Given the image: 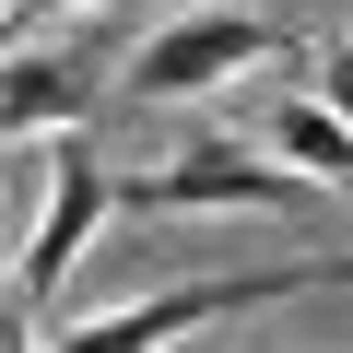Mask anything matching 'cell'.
<instances>
[{
  "label": "cell",
  "mask_w": 353,
  "mask_h": 353,
  "mask_svg": "<svg viewBox=\"0 0 353 353\" xmlns=\"http://www.w3.org/2000/svg\"><path fill=\"white\" fill-rule=\"evenodd\" d=\"M118 201H130L118 176H106L83 141H59V176L24 201V248H12V330H24V341H36V318L59 306V283L83 271V248L106 236V212H118Z\"/></svg>",
  "instance_id": "3957f363"
},
{
  "label": "cell",
  "mask_w": 353,
  "mask_h": 353,
  "mask_svg": "<svg viewBox=\"0 0 353 353\" xmlns=\"http://www.w3.org/2000/svg\"><path fill=\"white\" fill-rule=\"evenodd\" d=\"M59 12H94V0H12V36H48Z\"/></svg>",
  "instance_id": "ba28073f"
},
{
  "label": "cell",
  "mask_w": 353,
  "mask_h": 353,
  "mask_svg": "<svg viewBox=\"0 0 353 353\" xmlns=\"http://www.w3.org/2000/svg\"><path fill=\"white\" fill-rule=\"evenodd\" d=\"M306 83H318V94L353 118V36H341V48H318V71H306Z\"/></svg>",
  "instance_id": "52a82bcc"
},
{
  "label": "cell",
  "mask_w": 353,
  "mask_h": 353,
  "mask_svg": "<svg viewBox=\"0 0 353 353\" xmlns=\"http://www.w3.org/2000/svg\"><path fill=\"white\" fill-rule=\"evenodd\" d=\"M283 59V24L271 12H236V0H189V12H165L141 48H130V94L141 106H212V94H236V83H259Z\"/></svg>",
  "instance_id": "7a4b0ae2"
},
{
  "label": "cell",
  "mask_w": 353,
  "mask_h": 353,
  "mask_svg": "<svg viewBox=\"0 0 353 353\" xmlns=\"http://www.w3.org/2000/svg\"><path fill=\"white\" fill-rule=\"evenodd\" d=\"M318 283H353V259H271V271H201V283H165V294H130L106 318H71V330H36L12 353H176L201 341L212 318L236 306H283V294H318Z\"/></svg>",
  "instance_id": "6da1fadb"
},
{
  "label": "cell",
  "mask_w": 353,
  "mask_h": 353,
  "mask_svg": "<svg viewBox=\"0 0 353 353\" xmlns=\"http://www.w3.org/2000/svg\"><path fill=\"white\" fill-rule=\"evenodd\" d=\"M259 141L306 176V189H353V118L306 83V94H271V118H259Z\"/></svg>",
  "instance_id": "8992f818"
},
{
  "label": "cell",
  "mask_w": 353,
  "mask_h": 353,
  "mask_svg": "<svg viewBox=\"0 0 353 353\" xmlns=\"http://www.w3.org/2000/svg\"><path fill=\"white\" fill-rule=\"evenodd\" d=\"M118 189H130L141 212H165V224H224V212H283V201H306V176H294L271 141H176L165 165L118 176Z\"/></svg>",
  "instance_id": "277c9868"
},
{
  "label": "cell",
  "mask_w": 353,
  "mask_h": 353,
  "mask_svg": "<svg viewBox=\"0 0 353 353\" xmlns=\"http://www.w3.org/2000/svg\"><path fill=\"white\" fill-rule=\"evenodd\" d=\"M83 94H94V59L83 48L12 36V71H0V130H12V141H71L83 130Z\"/></svg>",
  "instance_id": "5b68a950"
}]
</instances>
